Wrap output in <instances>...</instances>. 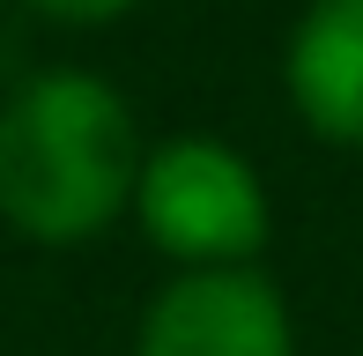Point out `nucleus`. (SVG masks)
<instances>
[{"label":"nucleus","instance_id":"4","mask_svg":"<svg viewBox=\"0 0 363 356\" xmlns=\"http://www.w3.org/2000/svg\"><path fill=\"white\" fill-rule=\"evenodd\" d=\"M289 96L326 141L363 149V0H311L289 30Z\"/></svg>","mask_w":363,"mask_h":356},{"label":"nucleus","instance_id":"2","mask_svg":"<svg viewBox=\"0 0 363 356\" xmlns=\"http://www.w3.org/2000/svg\"><path fill=\"white\" fill-rule=\"evenodd\" d=\"M134 208L163 252L201 260V267H245L267 238V186L252 178L238 149L201 141V134L141 156Z\"/></svg>","mask_w":363,"mask_h":356},{"label":"nucleus","instance_id":"5","mask_svg":"<svg viewBox=\"0 0 363 356\" xmlns=\"http://www.w3.org/2000/svg\"><path fill=\"white\" fill-rule=\"evenodd\" d=\"M30 8H45V15H67V23H111V15H126L134 0H30Z\"/></svg>","mask_w":363,"mask_h":356},{"label":"nucleus","instance_id":"1","mask_svg":"<svg viewBox=\"0 0 363 356\" xmlns=\"http://www.w3.org/2000/svg\"><path fill=\"white\" fill-rule=\"evenodd\" d=\"M141 186L134 111L96 74H38L0 104V216L38 245L96 238Z\"/></svg>","mask_w":363,"mask_h":356},{"label":"nucleus","instance_id":"3","mask_svg":"<svg viewBox=\"0 0 363 356\" xmlns=\"http://www.w3.org/2000/svg\"><path fill=\"white\" fill-rule=\"evenodd\" d=\"M141 356H296L289 304L252 267H193L148 304Z\"/></svg>","mask_w":363,"mask_h":356}]
</instances>
